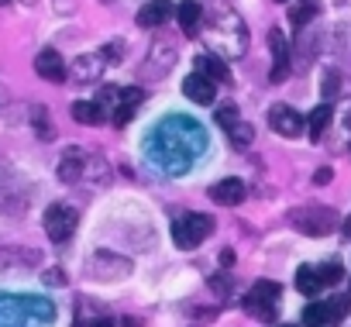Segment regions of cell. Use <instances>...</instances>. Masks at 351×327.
<instances>
[{
    "label": "cell",
    "mask_w": 351,
    "mask_h": 327,
    "mask_svg": "<svg viewBox=\"0 0 351 327\" xmlns=\"http://www.w3.org/2000/svg\"><path fill=\"white\" fill-rule=\"evenodd\" d=\"M183 93H186L193 104H214L217 83H214L210 76H204V73H190V76L183 80Z\"/></svg>",
    "instance_id": "13"
},
{
    "label": "cell",
    "mask_w": 351,
    "mask_h": 327,
    "mask_svg": "<svg viewBox=\"0 0 351 327\" xmlns=\"http://www.w3.org/2000/svg\"><path fill=\"white\" fill-rule=\"evenodd\" d=\"M21 4H28V8H32V4H38V0H21Z\"/></svg>",
    "instance_id": "40"
},
{
    "label": "cell",
    "mask_w": 351,
    "mask_h": 327,
    "mask_svg": "<svg viewBox=\"0 0 351 327\" xmlns=\"http://www.w3.org/2000/svg\"><path fill=\"white\" fill-rule=\"evenodd\" d=\"M210 289L224 300V296H231V289H234V279L228 276V272H217V276H210Z\"/></svg>",
    "instance_id": "32"
},
{
    "label": "cell",
    "mask_w": 351,
    "mask_h": 327,
    "mask_svg": "<svg viewBox=\"0 0 351 327\" xmlns=\"http://www.w3.org/2000/svg\"><path fill=\"white\" fill-rule=\"evenodd\" d=\"M4 4H11V0H0V8H4Z\"/></svg>",
    "instance_id": "41"
},
{
    "label": "cell",
    "mask_w": 351,
    "mask_h": 327,
    "mask_svg": "<svg viewBox=\"0 0 351 327\" xmlns=\"http://www.w3.org/2000/svg\"><path fill=\"white\" fill-rule=\"evenodd\" d=\"M104 66H107V59H104L100 52H86V56H80V59L66 69V76H69L76 86H86V83H97V80H100Z\"/></svg>",
    "instance_id": "8"
},
{
    "label": "cell",
    "mask_w": 351,
    "mask_h": 327,
    "mask_svg": "<svg viewBox=\"0 0 351 327\" xmlns=\"http://www.w3.org/2000/svg\"><path fill=\"white\" fill-rule=\"evenodd\" d=\"M320 286H324V282H320V276H317L313 265H300V269H296V289H300L303 296L313 300V296L320 293Z\"/></svg>",
    "instance_id": "22"
},
{
    "label": "cell",
    "mask_w": 351,
    "mask_h": 327,
    "mask_svg": "<svg viewBox=\"0 0 351 327\" xmlns=\"http://www.w3.org/2000/svg\"><path fill=\"white\" fill-rule=\"evenodd\" d=\"M197 73L210 76L214 83H224V80H228V62H224L221 56H214V52H200V56H197Z\"/></svg>",
    "instance_id": "18"
},
{
    "label": "cell",
    "mask_w": 351,
    "mask_h": 327,
    "mask_svg": "<svg viewBox=\"0 0 351 327\" xmlns=\"http://www.w3.org/2000/svg\"><path fill=\"white\" fill-rule=\"evenodd\" d=\"M317 276H320L324 286H337L344 279V265L341 262H324V265H317Z\"/></svg>",
    "instance_id": "27"
},
{
    "label": "cell",
    "mask_w": 351,
    "mask_h": 327,
    "mask_svg": "<svg viewBox=\"0 0 351 327\" xmlns=\"http://www.w3.org/2000/svg\"><path fill=\"white\" fill-rule=\"evenodd\" d=\"M42 252L35 248H0V269H18V265H38Z\"/></svg>",
    "instance_id": "17"
},
{
    "label": "cell",
    "mask_w": 351,
    "mask_h": 327,
    "mask_svg": "<svg viewBox=\"0 0 351 327\" xmlns=\"http://www.w3.org/2000/svg\"><path fill=\"white\" fill-rule=\"evenodd\" d=\"M172 18H176V4H172V0H148V4L138 11V25L141 28H162Z\"/></svg>",
    "instance_id": "11"
},
{
    "label": "cell",
    "mask_w": 351,
    "mask_h": 327,
    "mask_svg": "<svg viewBox=\"0 0 351 327\" xmlns=\"http://www.w3.org/2000/svg\"><path fill=\"white\" fill-rule=\"evenodd\" d=\"M100 4H114V0H100Z\"/></svg>",
    "instance_id": "42"
},
{
    "label": "cell",
    "mask_w": 351,
    "mask_h": 327,
    "mask_svg": "<svg viewBox=\"0 0 351 327\" xmlns=\"http://www.w3.org/2000/svg\"><path fill=\"white\" fill-rule=\"evenodd\" d=\"M49 313V317H56V310H52V303L49 300H25V296H0V327H21L28 317H35V313Z\"/></svg>",
    "instance_id": "5"
},
{
    "label": "cell",
    "mask_w": 351,
    "mask_h": 327,
    "mask_svg": "<svg viewBox=\"0 0 351 327\" xmlns=\"http://www.w3.org/2000/svg\"><path fill=\"white\" fill-rule=\"evenodd\" d=\"M303 320H306V324H313V327H327V317H324V300H313V303H306V310H303Z\"/></svg>",
    "instance_id": "30"
},
{
    "label": "cell",
    "mask_w": 351,
    "mask_h": 327,
    "mask_svg": "<svg viewBox=\"0 0 351 327\" xmlns=\"http://www.w3.org/2000/svg\"><path fill=\"white\" fill-rule=\"evenodd\" d=\"M83 180H90V183H97V186H104L107 180H110V169H107V162H104V155H90L86 152V166H83Z\"/></svg>",
    "instance_id": "20"
},
{
    "label": "cell",
    "mask_w": 351,
    "mask_h": 327,
    "mask_svg": "<svg viewBox=\"0 0 351 327\" xmlns=\"http://www.w3.org/2000/svg\"><path fill=\"white\" fill-rule=\"evenodd\" d=\"M131 258L110 252V248H100L86 258V276L97 279V282H117V279H128L131 276Z\"/></svg>",
    "instance_id": "2"
},
{
    "label": "cell",
    "mask_w": 351,
    "mask_h": 327,
    "mask_svg": "<svg viewBox=\"0 0 351 327\" xmlns=\"http://www.w3.org/2000/svg\"><path fill=\"white\" fill-rule=\"evenodd\" d=\"M341 234H344V238H348V241H351V217H348V221H344V228H341Z\"/></svg>",
    "instance_id": "38"
},
{
    "label": "cell",
    "mask_w": 351,
    "mask_h": 327,
    "mask_svg": "<svg viewBox=\"0 0 351 327\" xmlns=\"http://www.w3.org/2000/svg\"><path fill=\"white\" fill-rule=\"evenodd\" d=\"M204 35H207L214 56H221V59H241L245 49H248L245 21H241L234 11H228V8H221V11L210 18V25L204 28Z\"/></svg>",
    "instance_id": "1"
},
{
    "label": "cell",
    "mask_w": 351,
    "mask_h": 327,
    "mask_svg": "<svg viewBox=\"0 0 351 327\" xmlns=\"http://www.w3.org/2000/svg\"><path fill=\"white\" fill-rule=\"evenodd\" d=\"M73 121L90 128V124H104L107 114H104V107H100L97 100H76V104H73Z\"/></svg>",
    "instance_id": "19"
},
{
    "label": "cell",
    "mask_w": 351,
    "mask_h": 327,
    "mask_svg": "<svg viewBox=\"0 0 351 327\" xmlns=\"http://www.w3.org/2000/svg\"><path fill=\"white\" fill-rule=\"evenodd\" d=\"M245 310L252 313V317H258V320H265V324H272L276 320V303H269V300H258V296H245Z\"/></svg>",
    "instance_id": "24"
},
{
    "label": "cell",
    "mask_w": 351,
    "mask_h": 327,
    "mask_svg": "<svg viewBox=\"0 0 351 327\" xmlns=\"http://www.w3.org/2000/svg\"><path fill=\"white\" fill-rule=\"evenodd\" d=\"M279 282H269V279H258L255 286H252V296H258V300H269V303H276L279 300Z\"/></svg>",
    "instance_id": "29"
},
{
    "label": "cell",
    "mask_w": 351,
    "mask_h": 327,
    "mask_svg": "<svg viewBox=\"0 0 351 327\" xmlns=\"http://www.w3.org/2000/svg\"><path fill=\"white\" fill-rule=\"evenodd\" d=\"M93 327H121V324H114V320H97Z\"/></svg>",
    "instance_id": "39"
},
{
    "label": "cell",
    "mask_w": 351,
    "mask_h": 327,
    "mask_svg": "<svg viewBox=\"0 0 351 327\" xmlns=\"http://www.w3.org/2000/svg\"><path fill=\"white\" fill-rule=\"evenodd\" d=\"M313 18H317V4H310V0L289 8V21H293V25H310Z\"/></svg>",
    "instance_id": "28"
},
{
    "label": "cell",
    "mask_w": 351,
    "mask_h": 327,
    "mask_svg": "<svg viewBox=\"0 0 351 327\" xmlns=\"http://www.w3.org/2000/svg\"><path fill=\"white\" fill-rule=\"evenodd\" d=\"M35 73L42 80H49V83H62L66 80V62H62V56L56 49H42L35 56Z\"/></svg>",
    "instance_id": "12"
},
{
    "label": "cell",
    "mask_w": 351,
    "mask_h": 327,
    "mask_svg": "<svg viewBox=\"0 0 351 327\" xmlns=\"http://www.w3.org/2000/svg\"><path fill=\"white\" fill-rule=\"evenodd\" d=\"M269 49H272V73H269V80L282 83L289 76V45H286L282 28H269Z\"/></svg>",
    "instance_id": "9"
},
{
    "label": "cell",
    "mask_w": 351,
    "mask_h": 327,
    "mask_svg": "<svg viewBox=\"0 0 351 327\" xmlns=\"http://www.w3.org/2000/svg\"><path fill=\"white\" fill-rule=\"evenodd\" d=\"M289 224L300 234L324 238V234H330L337 228V214L330 207H296V210H289Z\"/></svg>",
    "instance_id": "3"
},
{
    "label": "cell",
    "mask_w": 351,
    "mask_h": 327,
    "mask_svg": "<svg viewBox=\"0 0 351 327\" xmlns=\"http://www.w3.org/2000/svg\"><path fill=\"white\" fill-rule=\"evenodd\" d=\"M45 282H49V286H62V282H66L62 269H49V272H45Z\"/></svg>",
    "instance_id": "35"
},
{
    "label": "cell",
    "mask_w": 351,
    "mask_h": 327,
    "mask_svg": "<svg viewBox=\"0 0 351 327\" xmlns=\"http://www.w3.org/2000/svg\"><path fill=\"white\" fill-rule=\"evenodd\" d=\"M176 18H180L183 32L190 38L200 35V25H204V8H200V0H180V8H176Z\"/></svg>",
    "instance_id": "15"
},
{
    "label": "cell",
    "mask_w": 351,
    "mask_h": 327,
    "mask_svg": "<svg viewBox=\"0 0 351 327\" xmlns=\"http://www.w3.org/2000/svg\"><path fill=\"white\" fill-rule=\"evenodd\" d=\"M83 166H86V152L83 148H66V155L59 158V180L62 183L83 180Z\"/></svg>",
    "instance_id": "16"
},
{
    "label": "cell",
    "mask_w": 351,
    "mask_h": 327,
    "mask_svg": "<svg viewBox=\"0 0 351 327\" xmlns=\"http://www.w3.org/2000/svg\"><path fill=\"white\" fill-rule=\"evenodd\" d=\"M231 265H234V252L224 248V252H221V269H231Z\"/></svg>",
    "instance_id": "37"
},
{
    "label": "cell",
    "mask_w": 351,
    "mask_h": 327,
    "mask_svg": "<svg viewBox=\"0 0 351 327\" xmlns=\"http://www.w3.org/2000/svg\"><path fill=\"white\" fill-rule=\"evenodd\" d=\"M337 90H341V86H337V73H327V76H324V97H327V104L337 97Z\"/></svg>",
    "instance_id": "34"
},
{
    "label": "cell",
    "mask_w": 351,
    "mask_h": 327,
    "mask_svg": "<svg viewBox=\"0 0 351 327\" xmlns=\"http://www.w3.org/2000/svg\"><path fill=\"white\" fill-rule=\"evenodd\" d=\"M228 134H231V145L245 152V148L252 145V138H255V128H252V124H245V121H238V124H234Z\"/></svg>",
    "instance_id": "26"
},
{
    "label": "cell",
    "mask_w": 351,
    "mask_h": 327,
    "mask_svg": "<svg viewBox=\"0 0 351 327\" xmlns=\"http://www.w3.org/2000/svg\"><path fill=\"white\" fill-rule=\"evenodd\" d=\"M131 117H134V107H131V104H117V107H114V114H110V121H114L117 128H121V124H128Z\"/></svg>",
    "instance_id": "33"
},
{
    "label": "cell",
    "mask_w": 351,
    "mask_h": 327,
    "mask_svg": "<svg viewBox=\"0 0 351 327\" xmlns=\"http://www.w3.org/2000/svg\"><path fill=\"white\" fill-rule=\"evenodd\" d=\"M76 221H80L76 207L52 204V207L45 210V234H49L56 245H62L66 238H73V231H76Z\"/></svg>",
    "instance_id": "6"
},
{
    "label": "cell",
    "mask_w": 351,
    "mask_h": 327,
    "mask_svg": "<svg viewBox=\"0 0 351 327\" xmlns=\"http://www.w3.org/2000/svg\"><path fill=\"white\" fill-rule=\"evenodd\" d=\"M210 234H214V217L210 214H186L180 221H172V241H176V248H183V252L197 248Z\"/></svg>",
    "instance_id": "4"
},
{
    "label": "cell",
    "mask_w": 351,
    "mask_h": 327,
    "mask_svg": "<svg viewBox=\"0 0 351 327\" xmlns=\"http://www.w3.org/2000/svg\"><path fill=\"white\" fill-rule=\"evenodd\" d=\"M279 4H286V0H279Z\"/></svg>",
    "instance_id": "44"
},
{
    "label": "cell",
    "mask_w": 351,
    "mask_h": 327,
    "mask_svg": "<svg viewBox=\"0 0 351 327\" xmlns=\"http://www.w3.org/2000/svg\"><path fill=\"white\" fill-rule=\"evenodd\" d=\"M210 200L221 207H238L245 200V183L241 180H221L210 186Z\"/></svg>",
    "instance_id": "14"
},
{
    "label": "cell",
    "mask_w": 351,
    "mask_h": 327,
    "mask_svg": "<svg viewBox=\"0 0 351 327\" xmlns=\"http://www.w3.org/2000/svg\"><path fill=\"white\" fill-rule=\"evenodd\" d=\"M330 176H334V173L324 166V169H317V173H313V183H317V186H327V183H330Z\"/></svg>",
    "instance_id": "36"
},
{
    "label": "cell",
    "mask_w": 351,
    "mask_h": 327,
    "mask_svg": "<svg viewBox=\"0 0 351 327\" xmlns=\"http://www.w3.org/2000/svg\"><path fill=\"white\" fill-rule=\"evenodd\" d=\"M269 124H272L276 134H286V138H296V134L303 131V117H300V110H293L289 104H276V107L269 110Z\"/></svg>",
    "instance_id": "10"
},
{
    "label": "cell",
    "mask_w": 351,
    "mask_h": 327,
    "mask_svg": "<svg viewBox=\"0 0 351 327\" xmlns=\"http://www.w3.org/2000/svg\"><path fill=\"white\" fill-rule=\"evenodd\" d=\"M176 66V42H169V38H155V45H152V52H148V62L141 66V80H158V76H165L169 69Z\"/></svg>",
    "instance_id": "7"
},
{
    "label": "cell",
    "mask_w": 351,
    "mask_h": 327,
    "mask_svg": "<svg viewBox=\"0 0 351 327\" xmlns=\"http://www.w3.org/2000/svg\"><path fill=\"white\" fill-rule=\"evenodd\" d=\"M32 128L38 131L42 141H52L56 138V128H52V117H49V107H32Z\"/></svg>",
    "instance_id": "23"
},
{
    "label": "cell",
    "mask_w": 351,
    "mask_h": 327,
    "mask_svg": "<svg viewBox=\"0 0 351 327\" xmlns=\"http://www.w3.org/2000/svg\"><path fill=\"white\" fill-rule=\"evenodd\" d=\"M238 121H241L238 107H234V104H221V110H217V124H221L224 131H231V128H234Z\"/></svg>",
    "instance_id": "31"
},
{
    "label": "cell",
    "mask_w": 351,
    "mask_h": 327,
    "mask_svg": "<svg viewBox=\"0 0 351 327\" xmlns=\"http://www.w3.org/2000/svg\"><path fill=\"white\" fill-rule=\"evenodd\" d=\"M330 117H334V107L324 100V104H317L313 107V114H310V121H306V131H310V138H320L327 128H330Z\"/></svg>",
    "instance_id": "21"
},
{
    "label": "cell",
    "mask_w": 351,
    "mask_h": 327,
    "mask_svg": "<svg viewBox=\"0 0 351 327\" xmlns=\"http://www.w3.org/2000/svg\"><path fill=\"white\" fill-rule=\"evenodd\" d=\"M348 296H330V300H324V317H327V327L330 324H337L344 313H348Z\"/></svg>",
    "instance_id": "25"
},
{
    "label": "cell",
    "mask_w": 351,
    "mask_h": 327,
    "mask_svg": "<svg viewBox=\"0 0 351 327\" xmlns=\"http://www.w3.org/2000/svg\"><path fill=\"white\" fill-rule=\"evenodd\" d=\"M282 327H293V324H282Z\"/></svg>",
    "instance_id": "43"
}]
</instances>
